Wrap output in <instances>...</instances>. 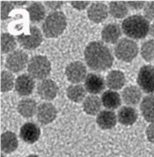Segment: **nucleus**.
Wrapping results in <instances>:
<instances>
[{
    "label": "nucleus",
    "mask_w": 154,
    "mask_h": 157,
    "mask_svg": "<svg viewBox=\"0 0 154 157\" xmlns=\"http://www.w3.org/2000/svg\"><path fill=\"white\" fill-rule=\"evenodd\" d=\"M84 57L87 66L96 72L107 70L113 63V56L109 48L98 41L90 42L86 46Z\"/></svg>",
    "instance_id": "obj_1"
},
{
    "label": "nucleus",
    "mask_w": 154,
    "mask_h": 157,
    "mask_svg": "<svg viewBox=\"0 0 154 157\" xmlns=\"http://www.w3.org/2000/svg\"><path fill=\"white\" fill-rule=\"evenodd\" d=\"M121 29L125 35L132 39H142L147 37L150 31V23L144 17L133 15L124 20Z\"/></svg>",
    "instance_id": "obj_2"
},
{
    "label": "nucleus",
    "mask_w": 154,
    "mask_h": 157,
    "mask_svg": "<svg viewBox=\"0 0 154 157\" xmlns=\"http://www.w3.org/2000/svg\"><path fill=\"white\" fill-rule=\"evenodd\" d=\"M67 20L62 12H52L44 20L42 25V33L46 38H57L65 30Z\"/></svg>",
    "instance_id": "obj_3"
},
{
    "label": "nucleus",
    "mask_w": 154,
    "mask_h": 157,
    "mask_svg": "<svg viewBox=\"0 0 154 157\" xmlns=\"http://www.w3.org/2000/svg\"><path fill=\"white\" fill-rule=\"evenodd\" d=\"M27 70L34 79L42 81L51 73V62L44 56H35L29 61Z\"/></svg>",
    "instance_id": "obj_4"
},
{
    "label": "nucleus",
    "mask_w": 154,
    "mask_h": 157,
    "mask_svg": "<svg viewBox=\"0 0 154 157\" xmlns=\"http://www.w3.org/2000/svg\"><path fill=\"white\" fill-rule=\"evenodd\" d=\"M114 53L119 60L123 62H131L138 56L139 47L133 40L121 38L115 46Z\"/></svg>",
    "instance_id": "obj_5"
},
{
    "label": "nucleus",
    "mask_w": 154,
    "mask_h": 157,
    "mask_svg": "<svg viewBox=\"0 0 154 157\" xmlns=\"http://www.w3.org/2000/svg\"><path fill=\"white\" fill-rule=\"evenodd\" d=\"M17 42L24 49L34 50L42 42V33L38 27L30 25L26 32L17 36Z\"/></svg>",
    "instance_id": "obj_6"
},
{
    "label": "nucleus",
    "mask_w": 154,
    "mask_h": 157,
    "mask_svg": "<svg viewBox=\"0 0 154 157\" xmlns=\"http://www.w3.org/2000/svg\"><path fill=\"white\" fill-rule=\"evenodd\" d=\"M137 83L140 89L146 94H154V65L147 64L140 68Z\"/></svg>",
    "instance_id": "obj_7"
},
{
    "label": "nucleus",
    "mask_w": 154,
    "mask_h": 157,
    "mask_svg": "<svg viewBox=\"0 0 154 157\" xmlns=\"http://www.w3.org/2000/svg\"><path fill=\"white\" fill-rule=\"evenodd\" d=\"M28 16L29 13L26 10H14L11 15L12 21L8 25V30L10 33L18 36L26 32L30 27L28 25Z\"/></svg>",
    "instance_id": "obj_8"
},
{
    "label": "nucleus",
    "mask_w": 154,
    "mask_h": 157,
    "mask_svg": "<svg viewBox=\"0 0 154 157\" xmlns=\"http://www.w3.org/2000/svg\"><path fill=\"white\" fill-rule=\"evenodd\" d=\"M29 56L26 52L21 50L14 51L6 58V68L12 73H19L28 66Z\"/></svg>",
    "instance_id": "obj_9"
},
{
    "label": "nucleus",
    "mask_w": 154,
    "mask_h": 157,
    "mask_svg": "<svg viewBox=\"0 0 154 157\" xmlns=\"http://www.w3.org/2000/svg\"><path fill=\"white\" fill-rule=\"evenodd\" d=\"M65 75L69 82L77 84L85 80L86 77V67L81 61H74L68 64L65 68Z\"/></svg>",
    "instance_id": "obj_10"
},
{
    "label": "nucleus",
    "mask_w": 154,
    "mask_h": 157,
    "mask_svg": "<svg viewBox=\"0 0 154 157\" xmlns=\"http://www.w3.org/2000/svg\"><path fill=\"white\" fill-rule=\"evenodd\" d=\"M58 86L53 80L44 79L38 84V94L42 99L47 101L53 100L58 93Z\"/></svg>",
    "instance_id": "obj_11"
},
{
    "label": "nucleus",
    "mask_w": 154,
    "mask_h": 157,
    "mask_svg": "<svg viewBox=\"0 0 154 157\" xmlns=\"http://www.w3.org/2000/svg\"><path fill=\"white\" fill-rule=\"evenodd\" d=\"M37 119L42 124H48L53 121L57 116L56 107L51 103H42L38 106Z\"/></svg>",
    "instance_id": "obj_12"
},
{
    "label": "nucleus",
    "mask_w": 154,
    "mask_h": 157,
    "mask_svg": "<svg viewBox=\"0 0 154 157\" xmlns=\"http://www.w3.org/2000/svg\"><path fill=\"white\" fill-rule=\"evenodd\" d=\"M85 89L91 94H100L105 90V82L102 76L97 73H89L85 78Z\"/></svg>",
    "instance_id": "obj_13"
},
{
    "label": "nucleus",
    "mask_w": 154,
    "mask_h": 157,
    "mask_svg": "<svg viewBox=\"0 0 154 157\" xmlns=\"http://www.w3.org/2000/svg\"><path fill=\"white\" fill-rule=\"evenodd\" d=\"M35 87V82L30 74H21L16 79L15 88L21 96H28L33 93Z\"/></svg>",
    "instance_id": "obj_14"
},
{
    "label": "nucleus",
    "mask_w": 154,
    "mask_h": 157,
    "mask_svg": "<svg viewBox=\"0 0 154 157\" xmlns=\"http://www.w3.org/2000/svg\"><path fill=\"white\" fill-rule=\"evenodd\" d=\"M41 134V130L38 124L34 122H26L20 130V137L21 140L28 144L36 143Z\"/></svg>",
    "instance_id": "obj_15"
},
{
    "label": "nucleus",
    "mask_w": 154,
    "mask_h": 157,
    "mask_svg": "<svg viewBox=\"0 0 154 157\" xmlns=\"http://www.w3.org/2000/svg\"><path fill=\"white\" fill-rule=\"evenodd\" d=\"M109 15V8L107 5L103 2H93L87 9V17L92 22L101 23L105 21Z\"/></svg>",
    "instance_id": "obj_16"
},
{
    "label": "nucleus",
    "mask_w": 154,
    "mask_h": 157,
    "mask_svg": "<svg viewBox=\"0 0 154 157\" xmlns=\"http://www.w3.org/2000/svg\"><path fill=\"white\" fill-rule=\"evenodd\" d=\"M117 117L112 110H103L97 114L96 123L102 129H111L117 124Z\"/></svg>",
    "instance_id": "obj_17"
},
{
    "label": "nucleus",
    "mask_w": 154,
    "mask_h": 157,
    "mask_svg": "<svg viewBox=\"0 0 154 157\" xmlns=\"http://www.w3.org/2000/svg\"><path fill=\"white\" fill-rule=\"evenodd\" d=\"M117 121L120 124L125 126L132 125L138 119L137 111L130 106H124L117 112Z\"/></svg>",
    "instance_id": "obj_18"
},
{
    "label": "nucleus",
    "mask_w": 154,
    "mask_h": 157,
    "mask_svg": "<svg viewBox=\"0 0 154 157\" xmlns=\"http://www.w3.org/2000/svg\"><path fill=\"white\" fill-rule=\"evenodd\" d=\"M121 35V29L117 24H108L103 28L101 38L105 42L114 44L119 41Z\"/></svg>",
    "instance_id": "obj_19"
},
{
    "label": "nucleus",
    "mask_w": 154,
    "mask_h": 157,
    "mask_svg": "<svg viewBox=\"0 0 154 157\" xmlns=\"http://www.w3.org/2000/svg\"><path fill=\"white\" fill-rule=\"evenodd\" d=\"M121 98L124 103L127 105H137L142 98V92L138 86H129L122 90Z\"/></svg>",
    "instance_id": "obj_20"
},
{
    "label": "nucleus",
    "mask_w": 154,
    "mask_h": 157,
    "mask_svg": "<svg viewBox=\"0 0 154 157\" xmlns=\"http://www.w3.org/2000/svg\"><path fill=\"white\" fill-rule=\"evenodd\" d=\"M126 78L120 70L110 71L106 76V85L112 90H121L125 86Z\"/></svg>",
    "instance_id": "obj_21"
},
{
    "label": "nucleus",
    "mask_w": 154,
    "mask_h": 157,
    "mask_svg": "<svg viewBox=\"0 0 154 157\" xmlns=\"http://www.w3.org/2000/svg\"><path fill=\"white\" fill-rule=\"evenodd\" d=\"M18 147V139L15 133L7 131L1 135V150L3 152L10 154L14 152Z\"/></svg>",
    "instance_id": "obj_22"
},
{
    "label": "nucleus",
    "mask_w": 154,
    "mask_h": 157,
    "mask_svg": "<svg viewBox=\"0 0 154 157\" xmlns=\"http://www.w3.org/2000/svg\"><path fill=\"white\" fill-rule=\"evenodd\" d=\"M102 105L108 110H113L119 108L121 104V98L120 94L115 90H106L101 95Z\"/></svg>",
    "instance_id": "obj_23"
},
{
    "label": "nucleus",
    "mask_w": 154,
    "mask_h": 157,
    "mask_svg": "<svg viewBox=\"0 0 154 157\" xmlns=\"http://www.w3.org/2000/svg\"><path fill=\"white\" fill-rule=\"evenodd\" d=\"M37 103L33 98L21 99L17 105V111L23 117L31 118L37 113Z\"/></svg>",
    "instance_id": "obj_24"
},
{
    "label": "nucleus",
    "mask_w": 154,
    "mask_h": 157,
    "mask_svg": "<svg viewBox=\"0 0 154 157\" xmlns=\"http://www.w3.org/2000/svg\"><path fill=\"white\" fill-rule=\"evenodd\" d=\"M102 102L101 98L96 95H89L86 97L82 103V108L86 114L90 116H95L101 112Z\"/></svg>",
    "instance_id": "obj_25"
},
{
    "label": "nucleus",
    "mask_w": 154,
    "mask_h": 157,
    "mask_svg": "<svg viewBox=\"0 0 154 157\" xmlns=\"http://www.w3.org/2000/svg\"><path fill=\"white\" fill-rule=\"evenodd\" d=\"M140 111L145 121L154 123V95L149 94L145 96L141 101Z\"/></svg>",
    "instance_id": "obj_26"
},
{
    "label": "nucleus",
    "mask_w": 154,
    "mask_h": 157,
    "mask_svg": "<svg viewBox=\"0 0 154 157\" xmlns=\"http://www.w3.org/2000/svg\"><path fill=\"white\" fill-rule=\"evenodd\" d=\"M26 11L29 13V19L32 23H38L45 18L46 11L42 2H32Z\"/></svg>",
    "instance_id": "obj_27"
},
{
    "label": "nucleus",
    "mask_w": 154,
    "mask_h": 157,
    "mask_svg": "<svg viewBox=\"0 0 154 157\" xmlns=\"http://www.w3.org/2000/svg\"><path fill=\"white\" fill-rule=\"evenodd\" d=\"M66 94L69 100L74 103H80L86 98V90L84 86L80 84L71 85L66 90Z\"/></svg>",
    "instance_id": "obj_28"
},
{
    "label": "nucleus",
    "mask_w": 154,
    "mask_h": 157,
    "mask_svg": "<svg viewBox=\"0 0 154 157\" xmlns=\"http://www.w3.org/2000/svg\"><path fill=\"white\" fill-rule=\"evenodd\" d=\"M109 12L114 18L121 19L129 12V7L126 2H111L109 5Z\"/></svg>",
    "instance_id": "obj_29"
},
{
    "label": "nucleus",
    "mask_w": 154,
    "mask_h": 157,
    "mask_svg": "<svg viewBox=\"0 0 154 157\" xmlns=\"http://www.w3.org/2000/svg\"><path fill=\"white\" fill-rule=\"evenodd\" d=\"M17 47V41L14 36L9 33L1 34V51L2 53L7 54L14 52Z\"/></svg>",
    "instance_id": "obj_30"
},
{
    "label": "nucleus",
    "mask_w": 154,
    "mask_h": 157,
    "mask_svg": "<svg viewBox=\"0 0 154 157\" xmlns=\"http://www.w3.org/2000/svg\"><path fill=\"white\" fill-rule=\"evenodd\" d=\"M15 78L13 74L8 71H2L1 72V91H10L15 86Z\"/></svg>",
    "instance_id": "obj_31"
},
{
    "label": "nucleus",
    "mask_w": 154,
    "mask_h": 157,
    "mask_svg": "<svg viewBox=\"0 0 154 157\" xmlns=\"http://www.w3.org/2000/svg\"><path fill=\"white\" fill-rule=\"evenodd\" d=\"M141 56L147 62H154V39H149L143 43L140 50Z\"/></svg>",
    "instance_id": "obj_32"
},
{
    "label": "nucleus",
    "mask_w": 154,
    "mask_h": 157,
    "mask_svg": "<svg viewBox=\"0 0 154 157\" xmlns=\"http://www.w3.org/2000/svg\"><path fill=\"white\" fill-rule=\"evenodd\" d=\"M14 7L12 2H1V19L2 21L11 18V15L14 11Z\"/></svg>",
    "instance_id": "obj_33"
},
{
    "label": "nucleus",
    "mask_w": 154,
    "mask_h": 157,
    "mask_svg": "<svg viewBox=\"0 0 154 157\" xmlns=\"http://www.w3.org/2000/svg\"><path fill=\"white\" fill-rule=\"evenodd\" d=\"M144 14L148 21H154V2H146L144 7Z\"/></svg>",
    "instance_id": "obj_34"
},
{
    "label": "nucleus",
    "mask_w": 154,
    "mask_h": 157,
    "mask_svg": "<svg viewBox=\"0 0 154 157\" xmlns=\"http://www.w3.org/2000/svg\"><path fill=\"white\" fill-rule=\"evenodd\" d=\"M73 7H74L77 10H84L90 5L89 1H72L70 2Z\"/></svg>",
    "instance_id": "obj_35"
},
{
    "label": "nucleus",
    "mask_w": 154,
    "mask_h": 157,
    "mask_svg": "<svg viewBox=\"0 0 154 157\" xmlns=\"http://www.w3.org/2000/svg\"><path fill=\"white\" fill-rule=\"evenodd\" d=\"M64 2L61 1H46L44 2L45 6H47L49 9L54 10V12H56V10L61 8Z\"/></svg>",
    "instance_id": "obj_36"
},
{
    "label": "nucleus",
    "mask_w": 154,
    "mask_h": 157,
    "mask_svg": "<svg viewBox=\"0 0 154 157\" xmlns=\"http://www.w3.org/2000/svg\"><path fill=\"white\" fill-rule=\"evenodd\" d=\"M146 4L144 1H136V2H128L127 5L129 7H131L133 10H140L144 8Z\"/></svg>",
    "instance_id": "obj_37"
},
{
    "label": "nucleus",
    "mask_w": 154,
    "mask_h": 157,
    "mask_svg": "<svg viewBox=\"0 0 154 157\" xmlns=\"http://www.w3.org/2000/svg\"><path fill=\"white\" fill-rule=\"evenodd\" d=\"M146 135H147L148 140L150 143H154V123H152L148 126L146 129Z\"/></svg>",
    "instance_id": "obj_38"
},
{
    "label": "nucleus",
    "mask_w": 154,
    "mask_h": 157,
    "mask_svg": "<svg viewBox=\"0 0 154 157\" xmlns=\"http://www.w3.org/2000/svg\"><path fill=\"white\" fill-rule=\"evenodd\" d=\"M12 3L17 7H22V6L27 4L28 2L27 1H14V2H12Z\"/></svg>",
    "instance_id": "obj_39"
},
{
    "label": "nucleus",
    "mask_w": 154,
    "mask_h": 157,
    "mask_svg": "<svg viewBox=\"0 0 154 157\" xmlns=\"http://www.w3.org/2000/svg\"><path fill=\"white\" fill-rule=\"evenodd\" d=\"M150 34L154 38V21L152 23V25H150Z\"/></svg>",
    "instance_id": "obj_40"
},
{
    "label": "nucleus",
    "mask_w": 154,
    "mask_h": 157,
    "mask_svg": "<svg viewBox=\"0 0 154 157\" xmlns=\"http://www.w3.org/2000/svg\"><path fill=\"white\" fill-rule=\"evenodd\" d=\"M27 157H39V156L37 155H28Z\"/></svg>",
    "instance_id": "obj_41"
},
{
    "label": "nucleus",
    "mask_w": 154,
    "mask_h": 157,
    "mask_svg": "<svg viewBox=\"0 0 154 157\" xmlns=\"http://www.w3.org/2000/svg\"><path fill=\"white\" fill-rule=\"evenodd\" d=\"M1 157H4V156H3V155L2 154V155H1Z\"/></svg>",
    "instance_id": "obj_42"
}]
</instances>
